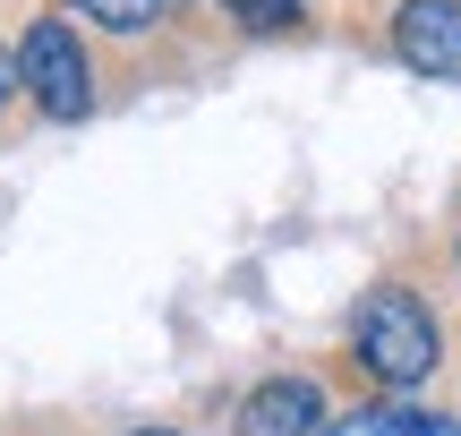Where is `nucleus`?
<instances>
[{"mask_svg": "<svg viewBox=\"0 0 461 436\" xmlns=\"http://www.w3.org/2000/svg\"><path fill=\"white\" fill-rule=\"evenodd\" d=\"M428 436H461V420H428Z\"/></svg>", "mask_w": 461, "mask_h": 436, "instance_id": "obj_9", "label": "nucleus"}, {"mask_svg": "<svg viewBox=\"0 0 461 436\" xmlns=\"http://www.w3.org/2000/svg\"><path fill=\"white\" fill-rule=\"evenodd\" d=\"M222 9L240 17L248 34H265V26H274V34H282V26H299V0H222Z\"/></svg>", "mask_w": 461, "mask_h": 436, "instance_id": "obj_7", "label": "nucleus"}, {"mask_svg": "<svg viewBox=\"0 0 461 436\" xmlns=\"http://www.w3.org/2000/svg\"><path fill=\"white\" fill-rule=\"evenodd\" d=\"M17 86L34 95V112L43 120H86L95 112V60H86V34L60 26V17H34L26 34H17Z\"/></svg>", "mask_w": 461, "mask_h": 436, "instance_id": "obj_2", "label": "nucleus"}, {"mask_svg": "<svg viewBox=\"0 0 461 436\" xmlns=\"http://www.w3.org/2000/svg\"><path fill=\"white\" fill-rule=\"evenodd\" d=\"M316 420H325V394L308 377H274L240 403V436H316Z\"/></svg>", "mask_w": 461, "mask_h": 436, "instance_id": "obj_4", "label": "nucleus"}, {"mask_svg": "<svg viewBox=\"0 0 461 436\" xmlns=\"http://www.w3.org/2000/svg\"><path fill=\"white\" fill-rule=\"evenodd\" d=\"M350 342H359V368L384 377V386H428V368H436V317H428V300L402 291V283H384V291L359 300Z\"/></svg>", "mask_w": 461, "mask_h": 436, "instance_id": "obj_1", "label": "nucleus"}, {"mask_svg": "<svg viewBox=\"0 0 461 436\" xmlns=\"http://www.w3.org/2000/svg\"><path fill=\"white\" fill-rule=\"evenodd\" d=\"M146 436H171V428H146Z\"/></svg>", "mask_w": 461, "mask_h": 436, "instance_id": "obj_10", "label": "nucleus"}, {"mask_svg": "<svg viewBox=\"0 0 461 436\" xmlns=\"http://www.w3.org/2000/svg\"><path fill=\"white\" fill-rule=\"evenodd\" d=\"M393 51L419 77H461V0H402L393 9Z\"/></svg>", "mask_w": 461, "mask_h": 436, "instance_id": "obj_3", "label": "nucleus"}, {"mask_svg": "<svg viewBox=\"0 0 461 436\" xmlns=\"http://www.w3.org/2000/svg\"><path fill=\"white\" fill-rule=\"evenodd\" d=\"M9 95H17V60L0 51V103H9Z\"/></svg>", "mask_w": 461, "mask_h": 436, "instance_id": "obj_8", "label": "nucleus"}, {"mask_svg": "<svg viewBox=\"0 0 461 436\" xmlns=\"http://www.w3.org/2000/svg\"><path fill=\"white\" fill-rule=\"evenodd\" d=\"M325 436H428V420H411V411H350Z\"/></svg>", "mask_w": 461, "mask_h": 436, "instance_id": "obj_6", "label": "nucleus"}, {"mask_svg": "<svg viewBox=\"0 0 461 436\" xmlns=\"http://www.w3.org/2000/svg\"><path fill=\"white\" fill-rule=\"evenodd\" d=\"M68 9H86L103 34H154V17H163L154 0H68Z\"/></svg>", "mask_w": 461, "mask_h": 436, "instance_id": "obj_5", "label": "nucleus"}]
</instances>
